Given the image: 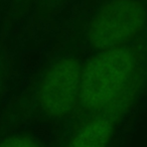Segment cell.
Segmentation results:
<instances>
[{"mask_svg": "<svg viewBox=\"0 0 147 147\" xmlns=\"http://www.w3.org/2000/svg\"><path fill=\"white\" fill-rule=\"evenodd\" d=\"M113 122L99 117L82 127L67 143V147H106L113 132Z\"/></svg>", "mask_w": 147, "mask_h": 147, "instance_id": "4", "label": "cell"}, {"mask_svg": "<svg viewBox=\"0 0 147 147\" xmlns=\"http://www.w3.org/2000/svg\"><path fill=\"white\" fill-rule=\"evenodd\" d=\"M81 74L74 59H63L47 69L38 90L39 106L47 116L59 118L71 112L79 97Z\"/></svg>", "mask_w": 147, "mask_h": 147, "instance_id": "3", "label": "cell"}, {"mask_svg": "<svg viewBox=\"0 0 147 147\" xmlns=\"http://www.w3.org/2000/svg\"><path fill=\"white\" fill-rule=\"evenodd\" d=\"M130 49L116 47L95 55L81 74L79 98L87 109H100L122 93L135 67Z\"/></svg>", "mask_w": 147, "mask_h": 147, "instance_id": "1", "label": "cell"}, {"mask_svg": "<svg viewBox=\"0 0 147 147\" xmlns=\"http://www.w3.org/2000/svg\"><path fill=\"white\" fill-rule=\"evenodd\" d=\"M146 11L137 0H111L106 3L89 27L90 43L100 51L121 47L144 27Z\"/></svg>", "mask_w": 147, "mask_h": 147, "instance_id": "2", "label": "cell"}, {"mask_svg": "<svg viewBox=\"0 0 147 147\" xmlns=\"http://www.w3.org/2000/svg\"><path fill=\"white\" fill-rule=\"evenodd\" d=\"M0 147H40V145L29 137L13 136L1 141Z\"/></svg>", "mask_w": 147, "mask_h": 147, "instance_id": "5", "label": "cell"}]
</instances>
